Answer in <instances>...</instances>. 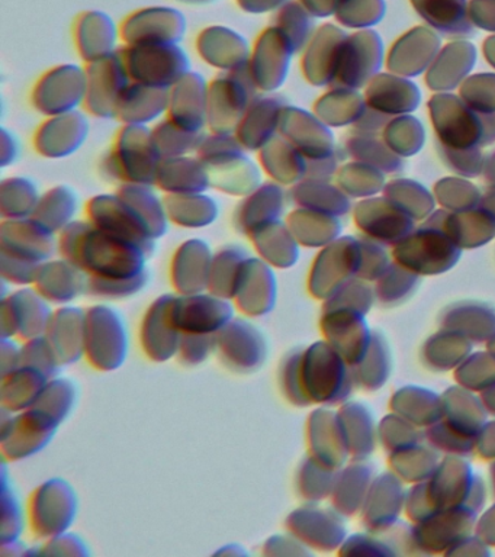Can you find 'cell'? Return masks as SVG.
I'll list each match as a JSON object with an SVG mask.
<instances>
[{
	"label": "cell",
	"mask_w": 495,
	"mask_h": 557,
	"mask_svg": "<svg viewBox=\"0 0 495 557\" xmlns=\"http://www.w3.org/2000/svg\"><path fill=\"white\" fill-rule=\"evenodd\" d=\"M259 164L272 182L295 186L308 173V159L288 139L277 134L259 151Z\"/></svg>",
	"instance_id": "34"
},
{
	"label": "cell",
	"mask_w": 495,
	"mask_h": 557,
	"mask_svg": "<svg viewBox=\"0 0 495 557\" xmlns=\"http://www.w3.org/2000/svg\"><path fill=\"white\" fill-rule=\"evenodd\" d=\"M3 255L42 264L59 252V235L34 218L3 220L0 233Z\"/></svg>",
	"instance_id": "18"
},
{
	"label": "cell",
	"mask_w": 495,
	"mask_h": 557,
	"mask_svg": "<svg viewBox=\"0 0 495 557\" xmlns=\"http://www.w3.org/2000/svg\"><path fill=\"white\" fill-rule=\"evenodd\" d=\"M40 265L2 252L3 282H11L20 286L34 285Z\"/></svg>",
	"instance_id": "53"
},
{
	"label": "cell",
	"mask_w": 495,
	"mask_h": 557,
	"mask_svg": "<svg viewBox=\"0 0 495 557\" xmlns=\"http://www.w3.org/2000/svg\"><path fill=\"white\" fill-rule=\"evenodd\" d=\"M116 194L138 213L149 228L151 237L158 239L168 233L169 215L164 198L156 194L153 186L140 183H124Z\"/></svg>",
	"instance_id": "37"
},
{
	"label": "cell",
	"mask_w": 495,
	"mask_h": 557,
	"mask_svg": "<svg viewBox=\"0 0 495 557\" xmlns=\"http://www.w3.org/2000/svg\"><path fill=\"white\" fill-rule=\"evenodd\" d=\"M175 295H163L156 299L146 312L141 324V346L153 361H168L180 352L182 331L172 317Z\"/></svg>",
	"instance_id": "20"
},
{
	"label": "cell",
	"mask_w": 495,
	"mask_h": 557,
	"mask_svg": "<svg viewBox=\"0 0 495 557\" xmlns=\"http://www.w3.org/2000/svg\"><path fill=\"white\" fill-rule=\"evenodd\" d=\"M0 196H2L0 207H2L3 220L33 218L41 199L36 183L20 176L3 181Z\"/></svg>",
	"instance_id": "43"
},
{
	"label": "cell",
	"mask_w": 495,
	"mask_h": 557,
	"mask_svg": "<svg viewBox=\"0 0 495 557\" xmlns=\"http://www.w3.org/2000/svg\"><path fill=\"white\" fill-rule=\"evenodd\" d=\"M260 259L275 269L293 268L298 260L299 243L284 221L273 222L249 235Z\"/></svg>",
	"instance_id": "36"
},
{
	"label": "cell",
	"mask_w": 495,
	"mask_h": 557,
	"mask_svg": "<svg viewBox=\"0 0 495 557\" xmlns=\"http://www.w3.org/2000/svg\"><path fill=\"white\" fill-rule=\"evenodd\" d=\"M285 222L297 242L307 247L329 246L341 231L336 218L306 208L295 209Z\"/></svg>",
	"instance_id": "41"
},
{
	"label": "cell",
	"mask_w": 495,
	"mask_h": 557,
	"mask_svg": "<svg viewBox=\"0 0 495 557\" xmlns=\"http://www.w3.org/2000/svg\"><path fill=\"white\" fill-rule=\"evenodd\" d=\"M293 42L275 25L259 34L249 60V72L260 94H275L288 76L295 54Z\"/></svg>",
	"instance_id": "12"
},
{
	"label": "cell",
	"mask_w": 495,
	"mask_h": 557,
	"mask_svg": "<svg viewBox=\"0 0 495 557\" xmlns=\"http://www.w3.org/2000/svg\"><path fill=\"white\" fill-rule=\"evenodd\" d=\"M280 134L294 144L308 160L325 159L333 156V141L327 126L301 109L286 104L281 116Z\"/></svg>",
	"instance_id": "26"
},
{
	"label": "cell",
	"mask_w": 495,
	"mask_h": 557,
	"mask_svg": "<svg viewBox=\"0 0 495 557\" xmlns=\"http://www.w3.org/2000/svg\"><path fill=\"white\" fill-rule=\"evenodd\" d=\"M314 17H327L337 12L341 0H298Z\"/></svg>",
	"instance_id": "59"
},
{
	"label": "cell",
	"mask_w": 495,
	"mask_h": 557,
	"mask_svg": "<svg viewBox=\"0 0 495 557\" xmlns=\"http://www.w3.org/2000/svg\"><path fill=\"white\" fill-rule=\"evenodd\" d=\"M250 256L249 250L238 244H227L220 248L212 259L210 285L207 292L220 298L233 300L243 269Z\"/></svg>",
	"instance_id": "39"
},
{
	"label": "cell",
	"mask_w": 495,
	"mask_h": 557,
	"mask_svg": "<svg viewBox=\"0 0 495 557\" xmlns=\"http://www.w3.org/2000/svg\"><path fill=\"white\" fill-rule=\"evenodd\" d=\"M336 479L334 469L321 463V461L312 456L308 457L301 468H299L297 478L298 494L306 498V500L317 503V500L332 495Z\"/></svg>",
	"instance_id": "46"
},
{
	"label": "cell",
	"mask_w": 495,
	"mask_h": 557,
	"mask_svg": "<svg viewBox=\"0 0 495 557\" xmlns=\"http://www.w3.org/2000/svg\"><path fill=\"white\" fill-rule=\"evenodd\" d=\"M264 555L269 556H298L311 555L306 544L299 542L295 535H273L264 543Z\"/></svg>",
	"instance_id": "55"
},
{
	"label": "cell",
	"mask_w": 495,
	"mask_h": 557,
	"mask_svg": "<svg viewBox=\"0 0 495 557\" xmlns=\"http://www.w3.org/2000/svg\"><path fill=\"white\" fill-rule=\"evenodd\" d=\"M286 104L284 98L275 94L256 96L236 131V137L247 152H259L280 134Z\"/></svg>",
	"instance_id": "23"
},
{
	"label": "cell",
	"mask_w": 495,
	"mask_h": 557,
	"mask_svg": "<svg viewBox=\"0 0 495 557\" xmlns=\"http://www.w3.org/2000/svg\"><path fill=\"white\" fill-rule=\"evenodd\" d=\"M216 350V334H182L180 355L184 364L203 363Z\"/></svg>",
	"instance_id": "52"
},
{
	"label": "cell",
	"mask_w": 495,
	"mask_h": 557,
	"mask_svg": "<svg viewBox=\"0 0 495 557\" xmlns=\"http://www.w3.org/2000/svg\"><path fill=\"white\" fill-rule=\"evenodd\" d=\"M2 556H23L29 555V550H27V544L20 542L18 540H12V542L2 543Z\"/></svg>",
	"instance_id": "60"
},
{
	"label": "cell",
	"mask_w": 495,
	"mask_h": 557,
	"mask_svg": "<svg viewBox=\"0 0 495 557\" xmlns=\"http://www.w3.org/2000/svg\"><path fill=\"white\" fill-rule=\"evenodd\" d=\"M210 82L202 74L189 72L169 91L168 117L182 128L202 133L208 122Z\"/></svg>",
	"instance_id": "21"
},
{
	"label": "cell",
	"mask_w": 495,
	"mask_h": 557,
	"mask_svg": "<svg viewBox=\"0 0 495 557\" xmlns=\"http://www.w3.org/2000/svg\"><path fill=\"white\" fill-rule=\"evenodd\" d=\"M169 220L184 228H203L214 224L220 207L215 199L203 194L164 196Z\"/></svg>",
	"instance_id": "40"
},
{
	"label": "cell",
	"mask_w": 495,
	"mask_h": 557,
	"mask_svg": "<svg viewBox=\"0 0 495 557\" xmlns=\"http://www.w3.org/2000/svg\"><path fill=\"white\" fill-rule=\"evenodd\" d=\"M89 135V120L85 113L73 111L47 116L34 137V147L49 159H64L75 154Z\"/></svg>",
	"instance_id": "19"
},
{
	"label": "cell",
	"mask_w": 495,
	"mask_h": 557,
	"mask_svg": "<svg viewBox=\"0 0 495 557\" xmlns=\"http://www.w3.org/2000/svg\"><path fill=\"white\" fill-rule=\"evenodd\" d=\"M86 94V69L76 64H62L42 74L34 86L33 103L46 116L62 115L84 107Z\"/></svg>",
	"instance_id": "9"
},
{
	"label": "cell",
	"mask_w": 495,
	"mask_h": 557,
	"mask_svg": "<svg viewBox=\"0 0 495 557\" xmlns=\"http://www.w3.org/2000/svg\"><path fill=\"white\" fill-rule=\"evenodd\" d=\"M59 422L37 408L11 412L2 420V451L12 461L37 455L54 437Z\"/></svg>",
	"instance_id": "13"
},
{
	"label": "cell",
	"mask_w": 495,
	"mask_h": 557,
	"mask_svg": "<svg viewBox=\"0 0 495 557\" xmlns=\"http://www.w3.org/2000/svg\"><path fill=\"white\" fill-rule=\"evenodd\" d=\"M38 555L89 556L90 552L84 540L66 531V533L49 539V542L41 546Z\"/></svg>",
	"instance_id": "54"
},
{
	"label": "cell",
	"mask_w": 495,
	"mask_h": 557,
	"mask_svg": "<svg viewBox=\"0 0 495 557\" xmlns=\"http://www.w3.org/2000/svg\"><path fill=\"white\" fill-rule=\"evenodd\" d=\"M21 368V348L10 338H2V377Z\"/></svg>",
	"instance_id": "58"
},
{
	"label": "cell",
	"mask_w": 495,
	"mask_h": 557,
	"mask_svg": "<svg viewBox=\"0 0 495 557\" xmlns=\"http://www.w3.org/2000/svg\"><path fill=\"white\" fill-rule=\"evenodd\" d=\"M169 91L164 87L132 82L119 107V120L128 125L149 126L168 116Z\"/></svg>",
	"instance_id": "35"
},
{
	"label": "cell",
	"mask_w": 495,
	"mask_h": 557,
	"mask_svg": "<svg viewBox=\"0 0 495 557\" xmlns=\"http://www.w3.org/2000/svg\"><path fill=\"white\" fill-rule=\"evenodd\" d=\"M286 529L306 544L319 550H333L345 539L346 530L336 513L314 507L299 508L289 513Z\"/></svg>",
	"instance_id": "28"
},
{
	"label": "cell",
	"mask_w": 495,
	"mask_h": 557,
	"mask_svg": "<svg viewBox=\"0 0 495 557\" xmlns=\"http://www.w3.org/2000/svg\"><path fill=\"white\" fill-rule=\"evenodd\" d=\"M273 25L293 42L295 51H302L314 37V16L298 0H289L275 12Z\"/></svg>",
	"instance_id": "44"
},
{
	"label": "cell",
	"mask_w": 495,
	"mask_h": 557,
	"mask_svg": "<svg viewBox=\"0 0 495 557\" xmlns=\"http://www.w3.org/2000/svg\"><path fill=\"white\" fill-rule=\"evenodd\" d=\"M259 94L249 64L214 78L208 89V128L216 134H236L247 109Z\"/></svg>",
	"instance_id": "5"
},
{
	"label": "cell",
	"mask_w": 495,
	"mask_h": 557,
	"mask_svg": "<svg viewBox=\"0 0 495 557\" xmlns=\"http://www.w3.org/2000/svg\"><path fill=\"white\" fill-rule=\"evenodd\" d=\"M286 195L284 186L275 182H264L250 195L243 198L236 212V226L242 234L249 235L273 222L282 221L285 212Z\"/></svg>",
	"instance_id": "31"
},
{
	"label": "cell",
	"mask_w": 495,
	"mask_h": 557,
	"mask_svg": "<svg viewBox=\"0 0 495 557\" xmlns=\"http://www.w3.org/2000/svg\"><path fill=\"white\" fill-rule=\"evenodd\" d=\"M53 311L36 287H23L2 298V338L28 339L46 334Z\"/></svg>",
	"instance_id": "16"
},
{
	"label": "cell",
	"mask_w": 495,
	"mask_h": 557,
	"mask_svg": "<svg viewBox=\"0 0 495 557\" xmlns=\"http://www.w3.org/2000/svg\"><path fill=\"white\" fill-rule=\"evenodd\" d=\"M21 366L40 370L49 379L58 376L59 370L62 368L45 335L28 339L21 347Z\"/></svg>",
	"instance_id": "50"
},
{
	"label": "cell",
	"mask_w": 495,
	"mask_h": 557,
	"mask_svg": "<svg viewBox=\"0 0 495 557\" xmlns=\"http://www.w3.org/2000/svg\"><path fill=\"white\" fill-rule=\"evenodd\" d=\"M45 337L60 364L76 363L86 351V311L76 307L60 308L53 312Z\"/></svg>",
	"instance_id": "30"
},
{
	"label": "cell",
	"mask_w": 495,
	"mask_h": 557,
	"mask_svg": "<svg viewBox=\"0 0 495 557\" xmlns=\"http://www.w3.org/2000/svg\"><path fill=\"white\" fill-rule=\"evenodd\" d=\"M128 352V334L115 309L97 305L86 311L85 356L95 369L111 372L124 363Z\"/></svg>",
	"instance_id": "7"
},
{
	"label": "cell",
	"mask_w": 495,
	"mask_h": 557,
	"mask_svg": "<svg viewBox=\"0 0 495 557\" xmlns=\"http://www.w3.org/2000/svg\"><path fill=\"white\" fill-rule=\"evenodd\" d=\"M216 351L233 372L253 373L267 360L268 343L251 322L233 318L216 334Z\"/></svg>",
	"instance_id": "15"
},
{
	"label": "cell",
	"mask_w": 495,
	"mask_h": 557,
	"mask_svg": "<svg viewBox=\"0 0 495 557\" xmlns=\"http://www.w3.org/2000/svg\"><path fill=\"white\" fill-rule=\"evenodd\" d=\"M149 272L129 278H99L89 276L88 294L101 299H124L138 294L149 283Z\"/></svg>",
	"instance_id": "49"
},
{
	"label": "cell",
	"mask_w": 495,
	"mask_h": 557,
	"mask_svg": "<svg viewBox=\"0 0 495 557\" xmlns=\"http://www.w3.org/2000/svg\"><path fill=\"white\" fill-rule=\"evenodd\" d=\"M59 252L89 276L129 278L147 272L143 248L97 228L88 220L72 222L59 234Z\"/></svg>",
	"instance_id": "1"
},
{
	"label": "cell",
	"mask_w": 495,
	"mask_h": 557,
	"mask_svg": "<svg viewBox=\"0 0 495 557\" xmlns=\"http://www.w3.org/2000/svg\"><path fill=\"white\" fill-rule=\"evenodd\" d=\"M49 381L40 370L21 366L2 379V407L14 413L33 408Z\"/></svg>",
	"instance_id": "38"
},
{
	"label": "cell",
	"mask_w": 495,
	"mask_h": 557,
	"mask_svg": "<svg viewBox=\"0 0 495 557\" xmlns=\"http://www.w3.org/2000/svg\"><path fill=\"white\" fill-rule=\"evenodd\" d=\"M216 555H233V556H243L246 555L245 548H242L240 546H236V544H233V548H223V550H220L216 553Z\"/></svg>",
	"instance_id": "61"
},
{
	"label": "cell",
	"mask_w": 495,
	"mask_h": 557,
	"mask_svg": "<svg viewBox=\"0 0 495 557\" xmlns=\"http://www.w3.org/2000/svg\"><path fill=\"white\" fill-rule=\"evenodd\" d=\"M308 444L314 459L329 468H341L349 450L341 417L327 409L312 412L308 422Z\"/></svg>",
	"instance_id": "32"
},
{
	"label": "cell",
	"mask_w": 495,
	"mask_h": 557,
	"mask_svg": "<svg viewBox=\"0 0 495 557\" xmlns=\"http://www.w3.org/2000/svg\"><path fill=\"white\" fill-rule=\"evenodd\" d=\"M77 209L79 199L76 191L69 186H55L41 196L33 218L51 233L59 235L75 222Z\"/></svg>",
	"instance_id": "42"
},
{
	"label": "cell",
	"mask_w": 495,
	"mask_h": 557,
	"mask_svg": "<svg viewBox=\"0 0 495 557\" xmlns=\"http://www.w3.org/2000/svg\"><path fill=\"white\" fill-rule=\"evenodd\" d=\"M188 24L180 9L150 7L138 9L125 17L120 25L121 39L125 46L134 44H180Z\"/></svg>",
	"instance_id": "14"
},
{
	"label": "cell",
	"mask_w": 495,
	"mask_h": 557,
	"mask_svg": "<svg viewBox=\"0 0 495 557\" xmlns=\"http://www.w3.org/2000/svg\"><path fill=\"white\" fill-rule=\"evenodd\" d=\"M77 496L71 483L51 479L34 491L29 500V524L40 539L66 533L75 521Z\"/></svg>",
	"instance_id": "8"
},
{
	"label": "cell",
	"mask_w": 495,
	"mask_h": 557,
	"mask_svg": "<svg viewBox=\"0 0 495 557\" xmlns=\"http://www.w3.org/2000/svg\"><path fill=\"white\" fill-rule=\"evenodd\" d=\"M232 302L211 292L175 296L173 321L182 334H219L234 318Z\"/></svg>",
	"instance_id": "17"
},
{
	"label": "cell",
	"mask_w": 495,
	"mask_h": 557,
	"mask_svg": "<svg viewBox=\"0 0 495 557\" xmlns=\"http://www.w3.org/2000/svg\"><path fill=\"white\" fill-rule=\"evenodd\" d=\"M276 276L271 264L250 256L243 269L233 302L249 317H263L276 302Z\"/></svg>",
	"instance_id": "22"
},
{
	"label": "cell",
	"mask_w": 495,
	"mask_h": 557,
	"mask_svg": "<svg viewBox=\"0 0 495 557\" xmlns=\"http://www.w3.org/2000/svg\"><path fill=\"white\" fill-rule=\"evenodd\" d=\"M237 7L243 12L251 15H264V13L277 12L289 0H236Z\"/></svg>",
	"instance_id": "57"
},
{
	"label": "cell",
	"mask_w": 495,
	"mask_h": 557,
	"mask_svg": "<svg viewBox=\"0 0 495 557\" xmlns=\"http://www.w3.org/2000/svg\"><path fill=\"white\" fill-rule=\"evenodd\" d=\"M24 530L23 508L14 491L7 485L3 476L2 483V543L18 540Z\"/></svg>",
	"instance_id": "51"
},
{
	"label": "cell",
	"mask_w": 495,
	"mask_h": 557,
	"mask_svg": "<svg viewBox=\"0 0 495 557\" xmlns=\"http://www.w3.org/2000/svg\"><path fill=\"white\" fill-rule=\"evenodd\" d=\"M76 395V386L73 385V382L67 379H50L33 408L40 409L60 424L71 416L72 409L75 407Z\"/></svg>",
	"instance_id": "47"
},
{
	"label": "cell",
	"mask_w": 495,
	"mask_h": 557,
	"mask_svg": "<svg viewBox=\"0 0 495 557\" xmlns=\"http://www.w3.org/2000/svg\"><path fill=\"white\" fill-rule=\"evenodd\" d=\"M210 172L211 186L234 196L250 195L262 185V168L249 159L236 134L203 135L195 152Z\"/></svg>",
	"instance_id": "2"
},
{
	"label": "cell",
	"mask_w": 495,
	"mask_h": 557,
	"mask_svg": "<svg viewBox=\"0 0 495 557\" xmlns=\"http://www.w3.org/2000/svg\"><path fill=\"white\" fill-rule=\"evenodd\" d=\"M156 186L166 195L203 194L212 187L210 172L197 154L163 159Z\"/></svg>",
	"instance_id": "33"
},
{
	"label": "cell",
	"mask_w": 495,
	"mask_h": 557,
	"mask_svg": "<svg viewBox=\"0 0 495 557\" xmlns=\"http://www.w3.org/2000/svg\"><path fill=\"white\" fill-rule=\"evenodd\" d=\"M301 369L311 404L333 405L349 396L351 379L346 360L329 343H315L304 350Z\"/></svg>",
	"instance_id": "6"
},
{
	"label": "cell",
	"mask_w": 495,
	"mask_h": 557,
	"mask_svg": "<svg viewBox=\"0 0 495 557\" xmlns=\"http://www.w3.org/2000/svg\"><path fill=\"white\" fill-rule=\"evenodd\" d=\"M160 154L153 138V129L146 125L125 124L116 135L114 146L102 161L106 176L124 183L156 186Z\"/></svg>",
	"instance_id": "3"
},
{
	"label": "cell",
	"mask_w": 495,
	"mask_h": 557,
	"mask_svg": "<svg viewBox=\"0 0 495 557\" xmlns=\"http://www.w3.org/2000/svg\"><path fill=\"white\" fill-rule=\"evenodd\" d=\"M197 51L208 65L224 73L245 67L251 55L247 39L237 30L221 25L208 26L198 35Z\"/></svg>",
	"instance_id": "25"
},
{
	"label": "cell",
	"mask_w": 495,
	"mask_h": 557,
	"mask_svg": "<svg viewBox=\"0 0 495 557\" xmlns=\"http://www.w3.org/2000/svg\"><path fill=\"white\" fill-rule=\"evenodd\" d=\"M212 255L210 246L202 239H188L173 255L171 265L172 285L181 295L202 294L210 285Z\"/></svg>",
	"instance_id": "24"
},
{
	"label": "cell",
	"mask_w": 495,
	"mask_h": 557,
	"mask_svg": "<svg viewBox=\"0 0 495 557\" xmlns=\"http://www.w3.org/2000/svg\"><path fill=\"white\" fill-rule=\"evenodd\" d=\"M151 129H153L156 146L163 159L195 154L203 138L202 133H193V131L182 128L168 116L159 121V124Z\"/></svg>",
	"instance_id": "45"
},
{
	"label": "cell",
	"mask_w": 495,
	"mask_h": 557,
	"mask_svg": "<svg viewBox=\"0 0 495 557\" xmlns=\"http://www.w3.org/2000/svg\"><path fill=\"white\" fill-rule=\"evenodd\" d=\"M302 355L304 350H301V348L289 351L288 356L282 361L280 370L282 392H284L285 398L288 399L290 404L297 405V407H307V405L311 404V400L308 399L306 394V389H304L301 369Z\"/></svg>",
	"instance_id": "48"
},
{
	"label": "cell",
	"mask_w": 495,
	"mask_h": 557,
	"mask_svg": "<svg viewBox=\"0 0 495 557\" xmlns=\"http://www.w3.org/2000/svg\"><path fill=\"white\" fill-rule=\"evenodd\" d=\"M343 553H360V555H395L393 550H391L389 546H385L380 542H375L371 537H363V535H355V537H350L347 540L345 547L342 548Z\"/></svg>",
	"instance_id": "56"
},
{
	"label": "cell",
	"mask_w": 495,
	"mask_h": 557,
	"mask_svg": "<svg viewBox=\"0 0 495 557\" xmlns=\"http://www.w3.org/2000/svg\"><path fill=\"white\" fill-rule=\"evenodd\" d=\"M86 74H88L86 111L97 117H116L121 98L133 82L121 51L112 52L89 63Z\"/></svg>",
	"instance_id": "11"
},
{
	"label": "cell",
	"mask_w": 495,
	"mask_h": 557,
	"mask_svg": "<svg viewBox=\"0 0 495 557\" xmlns=\"http://www.w3.org/2000/svg\"><path fill=\"white\" fill-rule=\"evenodd\" d=\"M86 220L97 228L136 244L147 255L153 256L156 239L138 213L116 191L114 195H99L90 199L86 203Z\"/></svg>",
	"instance_id": "10"
},
{
	"label": "cell",
	"mask_w": 495,
	"mask_h": 557,
	"mask_svg": "<svg viewBox=\"0 0 495 557\" xmlns=\"http://www.w3.org/2000/svg\"><path fill=\"white\" fill-rule=\"evenodd\" d=\"M73 38L82 59L88 64L120 50V26L102 11L81 13L73 25Z\"/></svg>",
	"instance_id": "27"
},
{
	"label": "cell",
	"mask_w": 495,
	"mask_h": 557,
	"mask_svg": "<svg viewBox=\"0 0 495 557\" xmlns=\"http://www.w3.org/2000/svg\"><path fill=\"white\" fill-rule=\"evenodd\" d=\"M177 2L188 3V4H207L214 2V0H177Z\"/></svg>",
	"instance_id": "62"
},
{
	"label": "cell",
	"mask_w": 495,
	"mask_h": 557,
	"mask_svg": "<svg viewBox=\"0 0 495 557\" xmlns=\"http://www.w3.org/2000/svg\"><path fill=\"white\" fill-rule=\"evenodd\" d=\"M133 82L171 89L193 72L188 52L180 44H134L120 48Z\"/></svg>",
	"instance_id": "4"
},
{
	"label": "cell",
	"mask_w": 495,
	"mask_h": 557,
	"mask_svg": "<svg viewBox=\"0 0 495 557\" xmlns=\"http://www.w3.org/2000/svg\"><path fill=\"white\" fill-rule=\"evenodd\" d=\"M88 282L89 274L85 270L62 257L42 263L33 286L49 302L64 305L88 294Z\"/></svg>",
	"instance_id": "29"
}]
</instances>
